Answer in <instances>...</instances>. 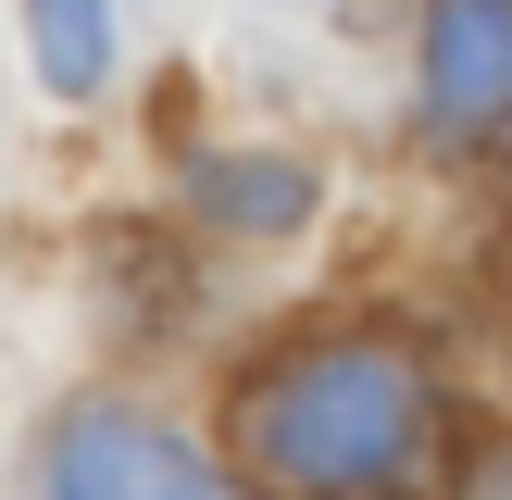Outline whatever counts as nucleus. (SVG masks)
Instances as JSON below:
<instances>
[{"label":"nucleus","mask_w":512,"mask_h":500,"mask_svg":"<svg viewBox=\"0 0 512 500\" xmlns=\"http://www.w3.org/2000/svg\"><path fill=\"white\" fill-rule=\"evenodd\" d=\"M25 38H38L50 100H88L113 75V0H25Z\"/></svg>","instance_id":"39448f33"},{"label":"nucleus","mask_w":512,"mask_h":500,"mask_svg":"<svg viewBox=\"0 0 512 500\" xmlns=\"http://www.w3.org/2000/svg\"><path fill=\"white\" fill-rule=\"evenodd\" d=\"M188 500H275V488H263V475H200Z\"/></svg>","instance_id":"423d86ee"},{"label":"nucleus","mask_w":512,"mask_h":500,"mask_svg":"<svg viewBox=\"0 0 512 500\" xmlns=\"http://www.w3.org/2000/svg\"><path fill=\"white\" fill-rule=\"evenodd\" d=\"M200 225H238V238H288V225H313V163L300 150H213V163L188 175Z\"/></svg>","instance_id":"20e7f679"},{"label":"nucleus","mask_w":512,"mask_h":500,"mask_svg":"<svg viewBox=\"0 0 512 500\" xmlns=\"http://www.w3.org/2000/svg\"><path fill=\"white\" fill-rule=\"evenodd\" d=\"M413 125L450 163L512 138V0H425V25H413Z\"/></svg>","instance_id":"f03ea898"},{"label":"nucleus","mask_w":512,"mask_h":500,"mask_svg":"<svg viewBox=\"0 0 512 500\" xmlns=\"http://www.w3.org/2000/svg\"><path fill=\"white\" fill-rule=\"evenodd\" d=\"M200 475L213 463H200L175 425L125 413V400H75L38 438V500H188Z\"/></svg>","instance_id":"7ed1b4c3"},{"label":"nucleus","mask_w":512,"mask_h":500,"mask_svg":"<svg viewBox=\"0 0 512 500\" xmlns=\"http://www.w3.org/2000/svg\"><path fill=\"white\" fill-rule=\"evenodd\" d=\"M425 425H438V388L400 338H300L238 388V463L288 500H400Z\"/></svg>","instance_id":"f257e3e1"}]
</instances>
